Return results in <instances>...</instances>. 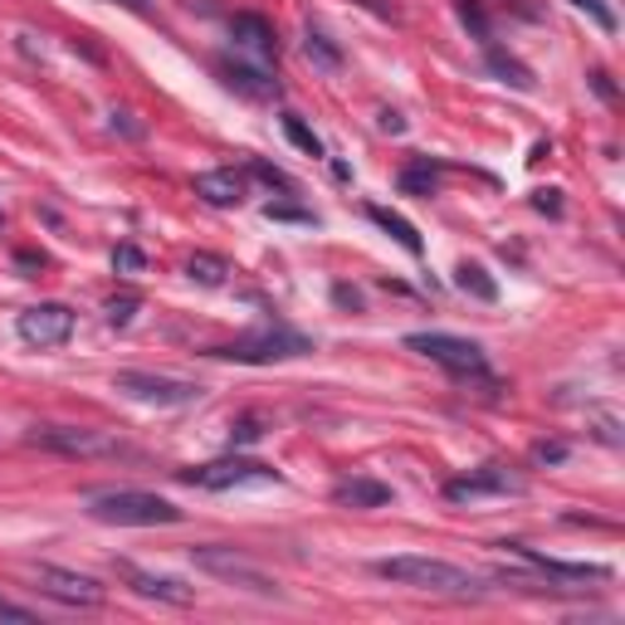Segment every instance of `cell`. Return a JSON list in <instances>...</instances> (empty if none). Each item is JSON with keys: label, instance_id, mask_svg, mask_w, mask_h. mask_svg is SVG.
Wrapping results in <instances>:
<instances>
[{"label": "cell", "instance_id": "5bb4252c", "mask_svg": "<svg viewBox=\"0 0 625 625\" xmlns=\"http://www.w3.org/2000/svg\"><path fill=\"white\" fill-rule=\"evenodd\" d=\"M231 39H235V49L255 55L259 64H269V59L279 55V30L269 25L264 15H255V10H239V15H231Z\"/></svg>", "mask_w": 625, "mask_h": 625}, {"label": "cell", "instance_id": "4dcf8cb0", "mask_svg": "<svg viewBox=\"0 0 625 625\" xmlns=\"http://www.w3.org/2000/svg\"><path fill=\"white\" fill-rule=\"evenodd\" d=\"M259 435H264V425H259L255 415H245V421H235V425H231V445H255Z\"/></svg>", "mask_w": 625, "mask_h": 625}, {"label": "cell", "instance_id": "d6986e66", "mask_svg": "<svg viewBox=\"0 0 625 625\" xmlns=\"http://www.w3.org/2000/svg\"><path fill=\"white\" fill-rule=\"evenodd\" d=\"M440 172H445V162H435V156H411V162L401 166V191L405 196H435V186H440Z\"/></svg>", "mask_w": 625, "mask_h": 625}, {"label": "cell", "instance_id": "e575fe53", "mask_svg": "<svg viewBox=\"0 0 625 625\" xmlns=\"http://www.w3.org/2000/svg\"><path fill=\"white\" fill-rule=\"evenodd\" d=\"M332 298H338V304H342V308H362L357 288H347V284H338V288H332Z\"/></svg>", "mask_w": 625, "mask_h": 625}, {"label": "cell", "instance_id": "9c48e42d", "mask_svg": "<svg viewBox=\"0 0 625 625\" xmlns=\"http://www.w3.org/2000/svg\"><path fill=\"white\" fill-rule=\"evenodd\" d=\"M508 494H528V479L514 474L508 464H479L464 474L445 479V498L450 504H474V498H508Z\"/></svg>", "mask_w": 625, "mask_h": 625}, {"label": "cell", "instance_id": "d6a6232c", "mask_svg": "<svg viewBox=\"0 0 625 625\" xmlns=\"http://www.w3.org/2000/svg\"><path fill=\"white\" fill-rule=\"evenodd\" d=\"M562 191H533V205L538 211H547V215H562V201H557Z\"/></svg>", "mask_w": 625, "mask_h": 625}, {"label": "cell", "instance_id": "5b68a950", "mask_svg": "<svg viewBox=\"0 0 625 625\" xmlns=\"http://www.w3.org/2000/svg\"><path fill=\"white\" fill-rule=\"evenodd\" d=\"M405 352L431 357L435 367H445L450 377L488 381V357L474 338H455V332H411V338H405Z\"/></svg>", "mask_w": 625, "mask_h": 625}, {"label": "cell", "instance_id": "4fadbf2b", "mask_svg": "<svg viewBox=\"0 0 625 625\" xmlns=\"http://www.w3.org/2000/svg\"><path fill=\"white\" fill-rule=\"evenodd\" d=\"M118 577L128 581L138 597L162 601V606H191V601H196V587H186V581H176V577H156V571H142V567H132V562H118Z\"/></svg>", "mask_w": 625, "mask_h": 625}, {"label": "cell", "instance_id": "7402d4cb", "mask_svg": "<svg viewBox=\"0 0 625 625\" xmlns=\"http://www.w3.org/2000/svg\"><path fill=\"white\" fill-rule=\"evenodd\" d=\"M225 274H231V264H225L221 255H191V259H186V279L201 284V288H221Z\"/></svg>", "mask_w": 625, "mask_h": 625}, {"label": "cell", "instance_id": "83f0119b", "mask_svg": "<svg viewBox=\"0 0 625 625\" xmlns=\"http://www.w3.org/2000/svg\"><path fill=\"white\" fill-rule=\"evenodd\" d=\"M138 308H142L138 294H118V298H108V304H103V312H108L113 328H128V322L138 318Z\"/></svg>", "mask_w": 625, "mask_h": 625}, {"label": "cell", "instance_id": "277c9868", "mask_svg": "<svg viewBox=\"0 0 625 625\" xmlns=\"http://www.w3.org/2000/svg\"><path fill=\"white\" fill-rule=\"evenodd\" d=\"M30 445L49 455H69V460H122V455H132L113 431H93V425H35Z\"/></svg>", "mask_w": 625, "mask_h": 625}, {"label": "cell", "instance_id": "3957f363", "mask_svg": "<svg viewBox=\"0 0 625 625\" xmlns=\"http://www.w3.org/2000/svg\"><path fill=\"white\" fill-rule=\"evenodd\" d=\"M312 338L308 332H294L284 322H264V328H249L239 338L211 347L205 357H221V362H245V367H264V362H288V357H308Z\"/></svg>", "mask_w": 625, "mask_h": 625}, {"label": "cell", "instance_id": "f546056e", "mask_svg": "<svg viewBox=\"0 0 625 625\" xmlns=\"http://www.w3.org/2000/svg\"><path fill=\"white\" fill-rule=\"evenodd\" d=\"M571 5H577V10H587V15L597 20V25L606 30V35H611V30H616V10H611L606 0H571Z\"/></svg>", "mask_w": 625, "mask_h": 625}, {"label": "cell", "instance_id": "9a60e30c", "mask_svg": "<svg viewBox=\"0 0 625 625\" xmlns=\"http://www.w3.org/2000/svg\"><path fill=\"white\" fill-rule=\"evenodd\" d=\"M191 191L201 196L205 205H215V211H231V205L245 201L249 186H245V176H239L235 166H221V172H201V176H196Z\"/></svg>", "mask_w": 625, "mask_h": 625}, {"label": "cell", "instance_id": "f35d334b", "mask_svg": "<svg viewBox=\"0 0 625 625\" xmlns=\"http://www.w3.org/2000/svg\"><path fill=\"white\" fill-rule=\"evenodd\" d=\"M118 5H128V10H148V0H118Z\"/></svg>", "mask_w": 625, "mask_h": 625}, {"label": "cell", "instance_id": "7a4b0ae2", "mask_svg": "<svg viewBox=\"0 0 625 625\" xmlns=\"http://www.w3.org/2000/svg\"><path fill=\"white\" fill-rule=\"evenodd\" d=\"M89 518L113 528H162V523H181V508L162 494L148 488H108V494H89Z\"/></svg>", "mask_w": 625, "mask_h": 625}, {"label": "cell", "instance_id": "7c38bea8", "mask_svg": "<svg viewBox=\"0 0 625 625\" xmlns=\"http://www.w3.org/2000/svg\"><path fill=\"white\" fill-rule=\"evenodd\" d=\"M518 562H528L533 571H543L552 581H611V567H601V562H562V557H543L538 547L528 543H508Z\"/></svg>", "mask_w": 625, "mask_h": 625}, {"label": "cell", "instance_id": "8fae6325", "mask_svg": "<svg viewBox=\"0 0 625 625\" xmlns=\"http://www.w3.org/2000/svg\"><path fill=\"white\" fill-rule=\"evenodd\" d=\"M15 332L30 342V347H59V342L74 338V308L69 304H35L20 312Z\"/></svg>", "mask_w": 625, "mask_h": 625}, {"label": "cell", "instance_id": "8d00e7d4", "mask_svg": "<svg viewBox=\"0 0 625 625\" xmlns=\"http://www.w3.org/2000/svg\"><path fill=\"white\" fill-rule=\"evenodd\" d=\"M15 264H20V269H45V255H35V249H20Z\"/></svg>", "mask_w": 625, "mask_h": 625}, {"label": "cell", "instance_id": "30bf717a", "mask_svg": "<svg viewBox=\"0 0 625 625\" xmlns=\"http://www.w3.org/2000/svg\"><path fill=\"white\" fill-rule=\"evenodd\" d=\"M113 391L132 396V401H142V405H196L205 396V387H196V381L162 377V372H118Z\"/></svg>", "mask_w": 625, "mask_h": 625}, {"label": "cell", "instance_id": "ac0fdd59", "mask_svg": "<svg viewBox=\"0 0 625 625\" xmlns=\"http://www.w3.org/2000/svg\"><path fill=\"white\" fill-rule=\"evenodd\" d=\"M367 221H372V225H381V231H387V235L396 239V245L405 249V255H415V259L425 255V239H421V231H415V225L405 221L401 211H391V205H377V201H372V205H367Z\"/></svg>", "mask_w": 625, "mask_h": 625}, {"label": "cell", "instance_id": "484cf974", "mask_svg": "<svg viewBox=\"0 0 625 625\" xmlns=\"http://www.w3.org/2000/svg\"><path fill=\"white\" fill-rule=\"evenodd\" d=\"M245 172L255 176V181H264L269 191H294V176H288V172H279V166H269L264 156H249V162H245Z\"/></svg>", "mask_w": 625, "mask_h": 625}, {"label": "cell", "instance_id": "4316f807", "mask_svg": "<svg viewBox=\"0 0 625 625\" xmlns=\"http://www.w3.org/2000/svg\"><path fill=\"white\" fill-rule=\"evenodd\" d=\"M142 269H148V255H142L138 245H118V249H113V274H122V279H138Z\"/></svg>", "mask_w": 625, "mask_h": 625}, {"label": "cell", "instance_id": "836d02e7", "mask_svg": "<svg viewBox=\"0 0 625 625\" xmlns=\"http://www.w3.org/2000/svg\"><path fill=\"white\" fill-rule=\"evenodd\" d=\"M0 621H35V616H30L25 606H15V601H5V597H0Z\"/></svg>", "mask_w": 625, "mask_h": 625}, {"label": "cell", "instance_id": "74e56055", "mask_svg": "<svg viewBox=\"0 0 625 625\" xmlns=\"http://www.w3.org/2000/svg\"><path fill=\"white\" fill-rule=\"evenodd\" d=\"M591 83H597V93H601V98H616V89H611V83H606V74H601V69H597V74H591Z\"/></svg>", "mask_w": 625, "mask_h": 625}, {"label": "cell", "instance_id": "ba28073f", "mask_svg": "<svg viewBox=\"0 0 625 625\" xmlns=\"http://www.w3.org/2000/svg\"><path fill=\"white\" fill-rule=\"evenodd\" d=\"M30 581H35L39 597L59 601V606H74V611H98L103 606V581L83 577V571H69V567H30Z\"/></svg>", "mask_w": 625, "mask_h": 625}, {"label": "cell", "instance_id": "e0dca14e", "mask_svg": "<svg viewBox=\"0 0 625 625\" xmlns=\"http://www.w3.org/2000/svg\"><path fill=\"white\" fill-rule=\"evenodd\" d=\"M332 504L338 508H381V504H391V484H381V479H372V474L338 479V484H332Z\"/></svg>", "mask_w": 625, "mask_h": 625}, {"label": "cell", "instance_id": "2e32d148", "mask_svg": "<svg viewBox=\"0 0 625 625\" xmlns=\"http://www.w3.org/2000/svg\"><path fill=\"white\" fill-rule=\"evenodd\" d=\"M221 79L231 83L239 98H255V103L279 98V93H284V83H279L274 74H264L259 64H239V59H221Z\"/></svg>", "mask_w": 625, "mask_h": 625}, {"label": "cell", "instance_id": "603a6c76", "mask_svg": "<svg viewBox=\"0 0 625 625\" xmlns=\"http://www.w3.org/2000/svg\"><path fill=\"white\" fill-rule=\"evenodd\" d=\"M304 55H308L318 69H328V74H338V69H342V49L332 45V39L322 35V30H308V39H304Z\"/></svg>", "mask_w": 625, "mask_h": 625}, {"label": "cell", "instance_id": "d4e9b609", "mask_svg": "<svg viewBox=\"0 0 625 625\" xmlns=\"http://www.w3.org/2000/svg\"><path fill=\"white\" fill-rule=\"evenodd\" d=\"M455 15L464 20V30L479 39V45H488V39H494V30H488V15H484V5H479V0H455Z\"/></svg>", "mask_w": 625, "mask_h": 625}, {"label": "cell", "instance_id": "6da1fadb", "mask_svg": "<svg viewBox=\"0 0 625 625\" xmlns=\"http://www.w3.org/2000/svg\"><path fill=\"white\" fill-rule=\"evenodd\" d=\"M381 581H396V587H411V591H440V597H474L484 581L474 571L455 567L445 557H421V552H405V557H381L377 567Z\"/></svg>", "mask_w": 625, "mask_h": 625}, {"label": "cell", "instance_id": "d590c367", "mask_svg": "<svg viewBox=\"0 0 625 625\" xmlns=\"http://www.w3.org/2000/svg\"><path fill=\"white\" fill-rule=\"evenodd\" d=\"M381 132H391V138H401V132H405V118H401V113H381Z\"/></svg>", "mask_w": 625, "mask_h": 625}, {"label": "cell", "instance_id": "8992f818", "mask_svg": "<svg viewBox=\"0 0 625 625\" xmlns=\"http://www.w3.org/2000/svg\"><path fill=\"white\" fill-rule=\"evenodd\" d=\"M181 484L225 494V488H245V484H284V474H279L274 464H264V460L225 455V460H211V464H201V469H181Z\"/></svg>", "mask_w": 625, "mask_h": 625}, {"label": "cell", "instance_id": "52a82bcc", "mask_svg": "<svg viewBox=\"0 0 625 625\" xmlns=\"http://www.w3.org/2000/svg\"><path fill=\"white\" fill-rule=\"evenodd\" d=\"M191 562L201 571H211V577L221 581H235V587L255 591V597H279V581L269 577L259 562H249L239 547H221V543H205V547H191Z\"/></svg>", "mask_w": 625, "mask_h": 625}, {"label": "cell", "instance_id": "ffe728a7", "mask_svg": "<svg viewBox=\"0 0 625 625\" xmlns=\"http://www.w3.org/2000/svg\"><path fill=\"white\" fill-rule=\"evenodd\" d=\"M484 64H488V74L494 79H504V83H514V89H533V74H528V64H518L514 55H504V49L494 45V39H488L484 45Z\"/></svg>", "mask_w": 625, "mask_h": 625}, {"label": "cell", "instance_id": "1f68e13d", "mask_svg": "<svg viewBox=\"0 0 625 625\" xmlns=\"http://www.w3.org/2000/svg\"><path fill=\"white\" fill-rule=\"evenodd\" d=\"M533 460H538V464H562V460H567V445H562V440L533 445Z\"/></svg>", "mask_w": 625, "mask_h": 625}, {"label": "cell", "instance_id": "f1b7e54d", "mask_svg": "<svg viewBox=\"0 0 625 625\" xmlns=\"http://www.w3.org/2000/svg\"><path fill=\"white\" fill-rule=\"evenodd\" d=\"M264 221H294V225H318V215L304 211V205H284V201H269L264 205Z\"/></svg>", "mask_w": 625, "mask_h": 625}, {"label": "cell", "instance_id": "cb8c5ba5", "mask_svg": "<svg viewBox=\"0 0 625 625\" xmlns=\"http://www.w3.org/2000/svg\"><path fill=\"white\" fill-rule=\"evenodd\" d=\"M284 138L294 142L298 152H308V156H322V138H318V132L308 128L304 118H298V113H284Z\"/></svg>", "mask_w": 625, "mask_h": 625}, {"label": "cell", "instance_id": "44dd1931", "mask_svg": "<svg viewBox=\"0 0 625 625\" xmlns=\"http://www.w3.org/2000/svg\"><path fill=\"white\" fill-rule=\"evenodd\" d=\"M455 284H460L464 294H474L479 304H494V298H498V284L488 279V269H484V264H474V259H464V264L455 269Z\"/></svg>", "mask_w": 625, "mask_h": 625}]
</instances>
